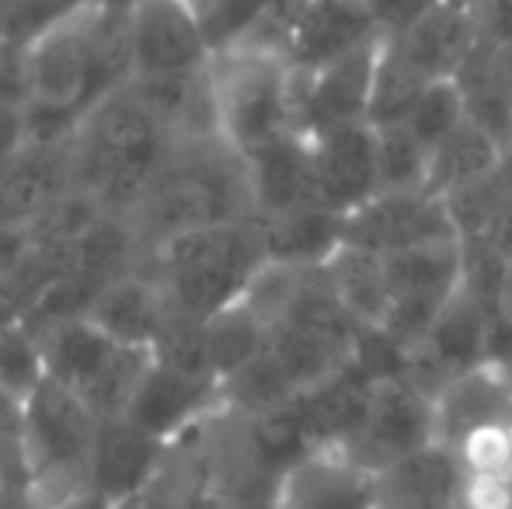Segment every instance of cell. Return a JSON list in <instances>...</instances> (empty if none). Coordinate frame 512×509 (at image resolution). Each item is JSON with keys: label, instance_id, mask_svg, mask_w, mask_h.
Segmentation results:
<instances>
[{"label": "cell", "instance_id": "obj_1", "mask_svg": "<svg viewBox=\"0 0 512 509\" xmlns=\"http://www.w3.org/2000/svg\"><path fill=\"white\" fill-rule=\"evenodd\" d=\"M171 147L175 136L126 81L77 126L70 143V185L98 210L129 220L161 175Z\"/></svg>", "mask_w": 512, "mask_h": 509}, {"label": "cell", "instance_id": "obj_2", "mask_svg": "<svg viewBox=\"0 0 512 509\" xmlns=\"http://www.w3.org/2000/svg\"><path fill=\"white\" fill-rule=\"evenodd\" d=\"M140 265L161 283L175 318L203 325L241 304L269 255L258 220H237L168 234L143 252Z\"/></svg>", "mask_w": 512, "mask_h": 509}, {"label": "cell", "instance_id": "obj_3", "mask_svg": "<svg viewBox=\"0 0 512 509\" xmlns=\"http://www.w3.org/2000/svg\"><path fill=\"white\" fill-rule=\"evenodd\" d=\"M237 220H258L248 164L220 136H213V140H182L171 147L161 175L154 178L129 224L136 227L147 252L168 234L237 224Z\"/></svg>", "mask_w": 512, "mask_h": 509}, {"label": "cell", "instance_id": "obj_4", "mask_svg": "<svg viewBox=\"0 0 512 509\" xmlns=\"http://www.w3.org/2000/svg\"><path fill=\"white\" fill-rule=\"evenodd\" d=\"M133 77L129 11L95 4L28 49L32 98L84 119Z\"/></svg>", "mask_w": 512, "mask_h": 509}, {"label": "cell", "instance_id": "obj_5", "mask_svg": "<svg viewBox=\"0 0 512 509\" xmlns=\"http://www.w3.org/2000/svg\"><path fill=\"white\" fill-rule=\"evenodd\" d=\"M216 133L241 157L297 133V67L258 42L216 49L209 60Z\"/></svg>", "mask_w": 512, "mask_h": 509}, {"label": "cell", "instance_id": "obj_6", "mask_svg": "<svg viewBox=\"0 0 512 509\" xmlns=\"http://www.w3.org/2000/svg\"><path fill=\"white\" fill-rule=\"evenodd\" d=\"M46 346L49 377L81 394L98 419H119L129 412L140 384L154 367V349L126 346L95 325L88 314L63 318L39 328Z\"/></svg>", "mask_w": 512, "mask_h": 509}, {"label": "cell", "instance_id": "obj_7", "mask_svg": "<svg viewBox=\"0 0 512 509\" xmlns=\"http://www.w3.org/2000/svg\"><path fill=\"white\" fill-rule=\"evenodd\" d=\"M98 426L102 419L95 415V408L53 377L25 401L21 457H25L32 496L42 506L81 485H91Z\"/></svg>", "mask_w": 512, "mask_h": 509}, {"label": "cell", "instance_id": "obj_8", "mask_svg": "<svg viewBox=\"0 0 512 509\" xmlns=\"http://www.w3.org/2000/svg\"><path fill=\"white\" fill-rule=\"evenodd\" d=\"M384 269L391 286V311L380 332L408 356L464 286V238L387 252Z\"/></svg>", "mask_w": 512, "mask_h": 509}, {"label": "cell", "instance_id": "obj_9", "mask_svg": "<svg viewBox=\"0 0 512 509\" xmlns=\"http://www.w3.org/2000/svg\"><path fill=\"white\" fill-rule=\"evenodd\" d=\"M436 447L432 426V394H425L411 377L387 374L370 387L363 422L349 440V454L370 471L384 475L394 464Z\"/></svg>", "mask_w": 512, "mask_h": 509}, {"label": "cell", "instance_id": "obj_10", "mask_svg": "<svg viewBox=\"0 0 512 509\" xmlns=\"http://www.w3.org/2000/svg\"><path fill=\"white\" fill-rule=\"evenodd\" d=\"M129 39L133 77L196 74L213 60V42L192 0H140L129 11Z\"/></svg>", "mask_w": 512, "mask_h": 509}, {"label": "cell", "instance_id": "obj_11", "mask_svg": "<svg viewBox=\"0 0 512 509\" xmlns=\"http://www.w3.org/2000/svg\"><path fill=\"white\" fill-rule=\"evenodd\" d=\"M384 35L317 70H297V133L314 136L345 123H370Z\"/></svg>", "mask_w": 512, "mask_h": 509}, {"label": "cell", "instance_id": "obj_12", "mask_svg": "<svg viewBox=\"0 0 512 509\" xmlns=\"http://www.w3.org/2000/svg\"><path fill=\"white\" fill-rule=\"evenodd\" d=\"M450 238H460L450 206L432 192H377L342 220V245H359L380 255Z\"/></svg>", "mask_w": 512, "mask_h": 509}, {"label": "cell", "instance_id": "obj_13", "mask_svg": "<svg viewBox=\"0 0 512 509\" xmlns=\"http://www.w3.org/2000/svg\"><path fill=\"white\" fill-rule=\"evenodd\" d=\"M310 140L314 206L349 217L377 196V133L373 123L331 126Z\"/></svg>", "mask_w": 512, "mask_h": 509}, {"label": "cell", "instance_id": "obj_14", "mask_svg": "<svg viewBox=\"0 0 512 509\" xmlns=\"http://www.w3.org/2000/svg\"><path fill=\"white\" fill-rule=\"evenodd\" d=\"M272 509H380V475L342 447H317L279 475Z\"/></svg>", "mask_w": 512, "mask_h": 509}, {"label": "cell", "instance_id": "obj_15", "mask_svg": "<svg viewBox=\"0 0 512 509\" xmlns=\"http://www.w3.org/2000/svg\"><path fill=\"white\" fill-rule=\"evenodd\" d=\"M216 408H220V381L216 377L185 370L157 356L147 381L140 384L133 405H129L126 419L147 433L161 436V440L175 443L196 422L213 415Z\"/></svg>", "mask_w": 512, "mask_h": 509}, {"label": "cell", "instance_id": "obj_16", "mask_svg": "<svg viewBox=\"0 0 512 509\" xmlns=\"http://www.w3.org/2000/svg\"><path fill=\"white\" fill-rule=\"evenodd\" d=\"M171 443L161 436L147 433L126 415L119 419H102L98 426L95 457H91V485L112 503H129L140 499L161 482L168 468Z\"/></svg>", "mask_w": 512, "mask_h": 509}, {"label": "cell", "instance_id": "obj_17", "mask_svg": "<svg viewBox=\"0 0 512 509\" xmlns=\"http://www.w3.org/2000/svg\"><path fill=\"white\" fill-rule=\"evenodd\" d=\"M478 35V14L446 0H432L411 25L387 35V46L398 53L411 74L432 84L443 77H457L460 63L478 46Z\"/></svg>", "mask_w": 512, "mask_h": 509}, {"label": "cell", "instance_id": "obj_18", "mask_svg": "<svg viewBox=\"0 0 512 509\" xmlns=\"http://www.w3.org/2000/svg\"><path fill=\"white\" fill-rule=\"evenodd\" d=\"M512 419V367L478 363L432 394L436 447L453 450L474 429Z\"/></svg>", "mask_w": 512, "mask_h": 509}, {"label": "cell", "instance_id": "obj_19", "mask_svg": "<svg viewBox=\"0 0 512 509\" xmlns=\"http://www.w3.org/2000/svg\"><path fill=\"white\" fill-rule=\"evenodd\" d=\"M88 318L112 339L126 342V346L154 349V353L168 328L175 325V311H171L161 283L143 265H133L122 276L108 279L95 304L88 307Z\"/></svg>", "mask_w": 512, "mask_h": 509}, {"label": "cell", "instance_id": "obj_20", "mask_svg": "<svg viewBox=\"0 0 512 509\" xmlns=\"http://www.w3.org/2000/svg\"><path fill=\"white\" fill-rule=\"evenodd\" d=\"M244 164H248L258 217L314 206V168H310V140L304 133H290L269 143L258 154L244 157Z\"/></svg>", "mask_w": 512, "mask_h": 509}, {"label": "cell", "instance_id": "obj_21", "mask_svg": "<svg viewBox=\"0 0 512 509\" xmlns=\"http://www.w3.org/2000/svg\"><path fill=\"white\" fill-rule=\"evenodd\" d=\"M342 220L338 213L321 206H300L276 217H258L269 262L279 265H324L342 248Z\"/></svg>", "mask_w": 512, "mask_h": 509}, {"label": "cell", "instance_id": "obj_22", "mask_svg": "<svg viewBox=\"0 0 512 509\" xmlns=\"http://www.w3.org/2000/svg\"><path fill=\"white\" fill-rule=\"evenodd\" d=\"M502 164H506V147L485 126L467 119L439 147H432L425 192L446 199L453 192L467 189V185L481 182V178L495 175Z\"/></svg>", "mask_w": 512, "mask_h": 509}, {"label": "cell", "instance_id": "obj_23", "mask_svg": "<svg viewBox=\"0 0 512 509\" xmlns=\"http://www.w3.org/2000/svg\"><path fill=\"white\" fill-rule=\"evenodd\" d=\"M331 290L345 304V311L363 328H380L391 311V286H387L384 255L359 245H342L324 262Z\"/></svg>", "mask_w": 512, "mask_h": 509}, {"label": "cell", "instance_id": "obj_24", "mask_svg": "<svg viewBox=\"0 0 512 509\" xmlns=\"http://www.w3.org/2000/svg\"><path fill=\"white\" fill-rule=\"evenodd\" d=\"M265 342H269V328H265V321L244 300L227 307V311H220L216 318L203 321L206 360L220 384L227 377H234L241 367H248L265 349Z\"/></svg>", "mask_w": 512, "mask_h": 509}, {"label": "cell", "instance_id": "obj_25", "mask_svg": "<svg viewBox=\"0 0 512 509\" xmlns=\"http://www.w3.org/2000/svg\"><path fill=\"white\" fill-rule=\"evenodd\" d=\"M49 381L46 346L39 328L28 318H14L0 325V394L28 401Z\"/></svg>", "mask_w": 512, "mask_h": 509}, {"label": "cell", "instance_id": "obj_26", "mask_svg": "<svg viewBox=\"0 0 512 509\" xmlns=\"http://www.w3.org/2000/svg\"><path fill=\"white\" fill-rule=\"evenodd\" d=\"M377 133V192H425L432 150L405 123H373Z\"/></svg>", "mask_w": 512, "mask_h": 509}, {"label": "cell", "instance_id": "obj_27", "mask_svg": "<svg viewBox=\"0 0 512 509\" xmlns=\"http://www.w3.org/2000/svg\"><path fill=\"white\" fill-rule=\"evenodd\" d=\"M95 4L98 0H0V42L32 49Z\"/></svg>", "mask_w": 512, "mask_h": 509}, {"label": "cell", "instance_id": "obj_28", "mask_svg": "<svg viewBox=\"0 0 512 509\" xmlns=\"http://www.w3.org/2000/svg\"><path fill=\"white\" fill-rule=\"evenodd\" d=\"M460 123H467V105L457 77H443V81L425 84L422 95L415 98V105H411L405 116V126L429 150L439 147Z\"/></svg>", "mask_w": 512, "mask_h": 509}, {"label": "cell", "instance_id": "obj_29", "mask_svg": "<svg viewBox=\"0 0 512 509\" xmlns=\"http://www.w3.org/2000/svg\"><path fill=\"white\" fill-rule=\"evenodd\" d=\"M460 468V478H492L512 482V419L495 426L474 429L471 436L450 450Z\"/></svg>", "mask_w": 512, "mask_h": 509}, {"label": "cell", "instance_id": "obj_30", "mask_svg": "<svg viewBox=\"0 0 512 509\" xmlns=\"http://www.w3.org/2000/svg\"><path fill=\"white\" fill-rule=\"evenodd\" d=\"M32 84H28V49L4 46L0 42V102L28 105Z\"/></svg>", "mask_w": 512, "mask_h": 509}, {"label": "cell", "instance_id": "obj_31", "mask_svg": "<svg viewBox=\"0 0 512 509\" xmlns=\"http://www.w3.org/2000/svg\"><path fill=\"white\" fill-rule=\"evenodd\" d=\"M25 147H28L25 105L0 102V168H4V164H11Z\"/></svg>", "mask_w": 512, "mask_h": 509}, {"label": "cell", "instance_id": "obj_32", "mask_svg": "<svg viewBox=\"0 0 512 509\" xmlns=\"http://www.w3.org/2000/svg\"><path fill=\"white\" fill-rule=\"evenodd\" d=\"M366 4H370L373 18H377L380 32L391 35V32H401L405 25H411L432 0H366Z\"/></svg>", "mask_w": 512, "mask_h": 509}, {"label": "cell", "instance_id": "obj_33", "mask_svg": "<svg viewBox=\"0 0 512 509\" xmlns=\"http://www.w3.org/2000/svg\"><path fill=\"white\" fill-rule=\"evenodd\" d=\"M478 28L488 42H512V0H488L478 11Z\"/></svg>", "mask_w": 512, "mask_h": 509}, {"label": "cell", "instance_id": "obj_34", "mask_svg": "<svg viewBox=\"0 0 512 509\" xmlns=\"http://www.w3.org/2000/svg\"><path fill=\"white\" fill-rule=\"evenodd\" d=\"M143 509H206V506H199L189 492H182L168 475H161V482L143 496Z\"/></svg>", "mask_w": 512, "mask_h": 509}, {"label": "cell", "instance_id": "obj_35", "mask_svg": "<svg viewBox=\"0 0 512 509\" xmlns=\"http://www.w3.org/2000/svg\"><path fill=\"white\" fill-rule=\"evenodd\" d=\"M42 509H119V503H112L108 496H102L95 485H81V489L53 499V503L42 506Z\"/></svg>", "mask_w": 512, "mask_h": 509}, {"label": "cell", "instance_id": "obj_36", "mask_svg": "<svg viewBox=\"0 0 512 509\" xmlns=\"http://www.w3.org/2000/svg\"><path fill=\"white\" fill-rule=\"evenodd\" d=\"M0 509H42V503L32 496V489H7L0 496Z\"/></svg>", "mask_w": 512, "mask_h": 509}, {"label": "cell", "instance_id": "obj_37", "mask_svg": "<svg viewBox=\"0 0 512 509\" xmlns=\"http://www.w3.org/2000/svg\"><path fill=\"white\" fill-rule=\"evenodd\" d=\"M7 489H28V482L11 468V464H7V457L0 454V496H4Z\"/></svg>", "mask_w": 512, "mask_h": 509}, {"label": "cell", "instance_id": "obj_38", "mask_svg": "<svg viewBox=\"0 0 512 509\" xmlns=\"http://www.w3.org/2000/svg\"><path fill=\"white\" fill-rule=\"evenodd\" d=\"M98 4H105V7H115V11H133L140 0H98Z\"/></svg>", "mask_w": 512, "mask_h": 509}, {"label": "cell", "instance_id": "obj_39", "mask_svg": "<svg viewBox=\"0 0 512 509\" xmlns=\"http://www.w3.org/2000/svg\"><path fill=\"white\" fill-rule=\"evenodd\" d=\"M446 4H457V7H464V11H474V14H478L481 7L488 4V0H446Z\"/></svg>", "mask_w": 512, "mask_h": 509}, {"label": "cell", "instance_id": "obj_40", "mask_svg": "<svg viewBox=\"0 0 512 509\" xmlns=\"http://www.w3.org/2000/svg\"><path fill=\"white\" fill-rule=\"evenodd\" d=\"M119 509H143V496L140 499H129V503H119Z\"/></svg>", "mask_w": 512, "mask_h": 509}]
</instances>
